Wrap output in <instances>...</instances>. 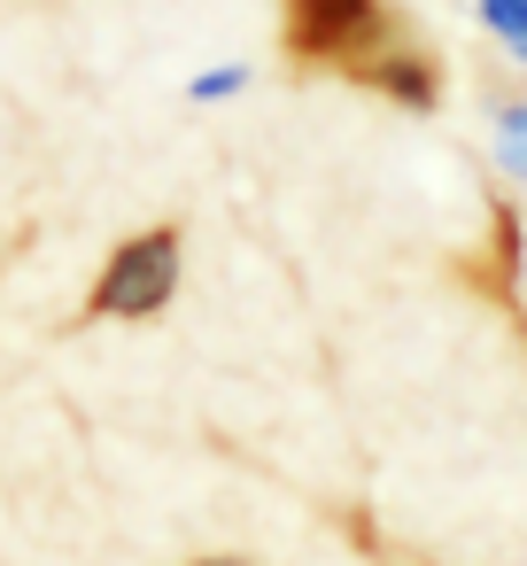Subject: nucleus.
Masks as SVG:
<instances>
[{
	"label": "nucleus",
	"mask_w": 527,
	"mask_h": 566,
	"mask_svg": "<svg viewBox=\"0 0 527 566\" xmlns=\"http://www.w3.org/2000/svg\"><path fill=\"white\" fill-rule=\"evenodd\" d=\"M388 48H403L388 0H287V55L295 63H326V71L372 78Z\"/></svg>",
	"instance_id": "1"
},
{
	"label": "nucleus",
	"mask_w": 527,
	"mask_h": 566,
	"mask_svg": "<svg viewBox=\"0 0 527 566\" xmlns=\"http://www.w3.org/2000/svg\"><path fill=\"white\" fill-rule=\"evenodd\" d=\"M171 295H179V233L156 226V233H133V241L109 249L86 311L94 318H156Z\"/></svg>",
	"instance_id": "2"
},
{
	"label": "nucleus",
	"mask_w": 527,
	"mask_h": 566,
	"mask_svg": "<svg viewBox=\"0 0 527 566\" xmlns=\"http://www.w3.org/2000/svg\"><path fill=\"white\" fill-rule=\"evenodd\" d=\"M365 86H380V94H388V102H403V109H434L442 71H434V55H426V48H411V40H403V48H388V55H380V71H372Z\"/></svg>",
	"instance_id": "3"
},
{
	"label": "nucleus",
	"mask_w": 527,
	"mask_h": 566,
	"mask_svg": "<svg viewBox=\"0 0 527 566\" xmlns=\"http://www.w3.org/2000/svg\"><path fill=\"white\" fill-rule=\"evenodd\" d=\"M488 148H496V171L527 187V94L496 109V133H488Z\"/></svg>",
	"instance_id": "4"
},
{
	"label": "nucleus",
	"mask_w": 527,
	"mask_h": 566,
	"mask_svg": "<svg viewBox=\"0 0 527 566\" xmlns=\"http://www.w3.org/2000/svg\"><path fill=\"white\" fill-rule=\"evenodd\" d=\"M473 17L488 40H504V55L527 71V0H473Z\"/></svg>",
	"instance_id": "5"
},
{
	"label": "nucleus",
	"mask_w": 527,
	"mask_h": 566,
	"mask_svg": "<svg viewBox=\"0 0 527 566\" xmlns=\"http://www.w3.org/2000/svg\"><path fill=\"white\" fill-rule=\"evenodd\" d=\"M241 86H249V63H218V71H202L187 94H194V102H233Z\"/></svg>",
	"instance_id": "6"
},
{
	"label": "nucleus",
	"mask_w": 527,
	"mask_h": 566,
	"mask_svg": "<svg viewBox=\"0 0 527 566\" xmlns=\"http://www.w3.org/2000/svg\"><path fill=\"white\" fill-rule=\"evenodd\" d=\"M194 566H249V558H194Z\"/></svg>",
	"instance_id": "7"
}]
</instances>
